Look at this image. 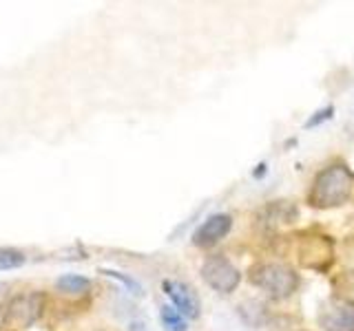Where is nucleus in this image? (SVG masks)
Listing matches in <instances>:
<instances>
[{
	"label": "nucleus",
	"instance_id": "6",
	"mask_svg": "<svg viewBox=\"0 0 354 331\" xmlns=\"http://www.w3.org/2000/svg\"><path fill=\"white\" fill-rule=\"evenodd\" d=\"M232 223H235V219L228 212H215L210 214L202 221V225H197V230L193 232V245L199 248V250H210L215 248L217 243L224 241L230 230H232Z\"/></svg>",
	"mask_w": 354,
	"mask_h": 331
},
{
	"label": "nucleus",
	"instance_id": "2",
	"mask_svg": "<svg viewBox=\"0 0 354 331\" xmlns=\"http://www.w3.org/2000/svg\"><path fill=\"white\" fill-rule=\"evenodd\" d=\"M248 283L263 292L270 301H286L299 292L301 276L288 263L259 261L248 270Z\"/></svg>",
	"mask_w": 354,
	"mask_h": 331
},
{
	"label": "nucleus",
	"instance_id": "13",
	"mask_svg": "<svg viewBox=\"0 0 354 331\" xmlns=\"http://www.w3.org/2000/svg\"><path fill=\"white\" fill-rule=\"evenodd\" d=\"M339 263L343 265V270H348L350 274H354V237H348L341 241L339 248Z\"/></svg>",
	"mask_w": 354,
	"mask_h": 331
},
{
	"label": "nucleus",
	"instance_id": "11",
	"mask_svg": "<svg viewBox=\"0 0 354 331\" xmlns=\"http://www.w3.org/2000/svg\"><path fill=\"white\" fill-rule=\"evenodd\" d=\"M27 265V254L16 248H0V272H14Z\"/></svg>",
	"mask_w": 354,
	"mask_h": 331
},
{
	"label": "nucleus",
	"instance_id": "9",
	"mask_svg": "<svg viewBox=\"0 0 354 331\" xmlns=\"http://www.w3.org/2000/svg\"><path fill=\"white\" fill-rule=\"evenodd\" d=\"M93 281L82 274H62L55 279V290L62 294H84L91 290Z\"/></svg>",
	"mask_w": 354,
	"mask_h": 331
},
{
	"label": "nucleus",
	"instance_id": "16",
	"mask_svg": "<svg viewBox=\"0 0 354 331\" xmlns=\"http://www.w3.org/2000/svg\"><path fill=\"white\" fill-rule=\"evenodd\" d=\"M350 126H354V110H352V115H350Z\"/></svg>",
	"mask_w": 354,
	"mask_h": 331
},
{
	"label": "nucleus",
	"instance_id": "1",
	"mask_svg": "<svg viewBox=\"0 0 354 331\" xmlns=\"http://www.w3.org/2000/svg\"><path fill=\"white\" fill-rule=\"evenodd\" d=\"M352 197H354V172L346 163L337 161L321 168L315 174L306 201L310 208L332 210V208L348 205L352 201Z\"/></svg>",
	"mask_w": 354,
	"mask_h": 331
},
{
	"label": "nucleus",
	"instance_id": "7",
	"mask_svg": "<svg viewBox=\"0 0 354 331\" xmlns=\"http://www.w3.org/2000/svg\"><path fill=\"white\" fill-rule=\"evenodd\" d=\"M162 290L166 296L171 298V305L177 309V312H182L188 320H197L199 316H202V301H199L197 292L188 283L164 279Z\"/></svg>",
	"mask_w": 354,
	"mask_h": 331
},
{
	"label": "nucleus",
	"instance_id": "12",
	"mask_svg": "<svg viewBox=\"0 0 354 331\" xmlns=\"http://www.w3.org/2000/svg\"><path fill=\"white\" fill-rule=\"evenodd\" d=\"M97 272H100V274H104V276H109V279L120 281V283L124 285L131 294H136V296H142V294H144L142 285H140L136 279H131V276H129V274H124V272H118V270H111V268H100Z\"/></svg>",
	"mask_w": 354,
	"mask_h": 331
},
{
	"label": "nucleus",
	"instance_id": "3",
	"mask_svg": "<svg viewBox=\"0 0 354 331\" xmlns=\"http://www.w3.org/2000/svg\"><path fill=\"white\" fill-rule=\"evenodd\" d=\"M199 274H202V281L210 287V290L221 296H230L241 283V274L237 270V265L228 257H224V254L206 257L202 268H199Z\"/></svg>",
	"mask_w": 354,
	"mask_h": 331
},
{
	"label": "nucleus",
	"instance_id": "5",
	"mask_svg": "<svg viewBox=\"0 0 354 331\" xmlns=\"http://www.w3.org/2000/svg\"><path fill=\"white\" fill-rule=\"evenodd\" d=\"M297 254H299V263H301L306 270H315V272H328L330 265L337 259L335 243L321 234L301 239Z\"/></svg>",
	"mask_w": 354,
	"mask_h": 331
},
{
	"label": "nucleus",
	"instance_id": "14",
	"mask_svg": "<svg viewBox=\"0 0 354 331\" xmlns=\"http://www.w3.org/2000/svg\"><path fill=\"white\" fill-rule=\"evenodd\" d=\"M332 117H335V106H332V104H328L326 108H319V110H315V113H313V117H310L308 121H306V124H304V128H317L319 124H321V121H328V119H332Z\"/></svg>",
	"mask_w": 354,
	"mask_h": 331
},
{
	"label": "nucleus",
	"instance_id": "4",
	"mask_svg": "<svg viewBox=\"0 0 354 331\" xmlns=\"http://www.w3.org/2000/svg\"><path fill=\"white\" fill-rule=\"evenodd\" d=\"M317 323L324 331H354V301L346 296H330L319 307Z\"/></svg>",
	"mask_w": 354,
	"mask_h": 331
},
{
	"label": "nucleus",
	"instance_id": "8",
	"mask_svg": "<svg viewBox=\"0 0 354 331\" xmlns=\"http://www.w3.org/2000/svg\"><path fill=\"white\" fill-rule=\"evenodd\" d=\"M261 221H266L268 225H290L295 223V219L299 217L297 212V208L292 205V201H272L263 208V212H261Z\"/></svg>",
	"mask_w": 354,
	"mask_h": 331
},
{
	"label": "nucleus",
	"instance_id": "10",
	"mask_svg": "<svg viewBox=\"0 0 354 331\" xmlns=\"http://www.w3.org/2000/svg\"><path fill=\"white\" fill-rule=\"evenodd\" d=\"M160 323L164 331H188V318L182 312H177L173 305L160 307Z\"/></svg>",
	"mask_w": 354,
	"mask_h": 331
},
{
	"label": "nucleus",
	"instance_id": "15",
	"mask_svg": "<svg viewBox=\"0 0 354 331\" xmlns=\"http://www.w3.org/2000/svg\"><path fill=\"white\" fill-rule=\"evenodd\" d=\"M129 331H147V325L140 323V320H133V323H129Z\"/></svg>",
	"mask_w": 354,
	"mask_h": 331
}]
</instances>
